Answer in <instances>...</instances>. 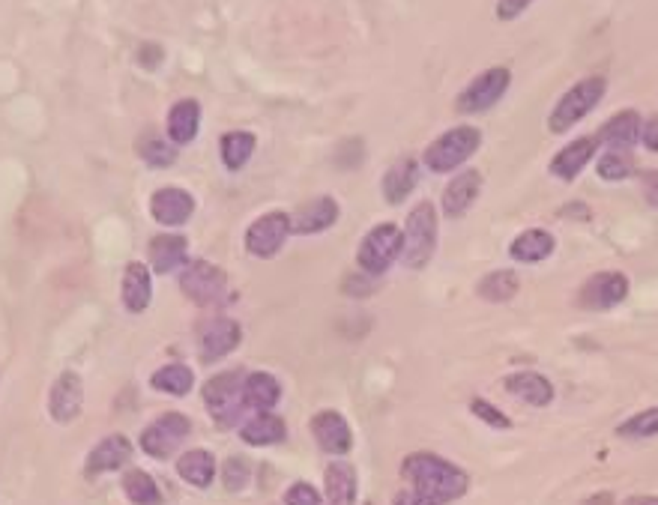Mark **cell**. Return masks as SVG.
Returning <instances> with one entry per match:
<instances>
[{"label": "cell", "mask_w": 658, "mask_h": 505, "mask_svg": "<svg viewBox=\"0 0 658 505\" xmlns=\"http://www.w3.org/2000/svg\"><path fill=\"white\" fill-rule=\"evenodd\" d=\"M150 213L162 228H180L195 213V198L186 189H159L150 198Z\"/></svg>", "instance_id": "obj_14"}, {"label": "cell", "mask_w": 658, "mask_h": 505, "mask_svg": "<svg viewBox=\"0 0 658 505\" xmlns=\"http://www.w3.org/2000/svg\"><path fill=\"white\" fill-rule=\"evenodd\" d=\"M629 296V278L623 272H596L584 281L578 290V302L587 311H608L626 302Z\"/></svg>", "instance_id": "obj_11"}, {"label": "cell", "mask_w": 658, "mask_h": 505, "mask_svg": "<svg viewBox=\"0 0 658 505\" xmlns=\"http://www.w3.org/2000/svg\"><path fill=\"white\" fill-rule=\"evenodd\" d=\"M482 192V174L479 171H461L446 189H443V213L446 219H461Z\"/></svg>", "instance_id": "obj_18"}, {"label": "cell", "mask_w": 658, "mask_h": 505, "mask_svg": "<svg viewBox=\"0 0 658 505\" xmlns=\"http://www.w3.org/2000/svg\"><path fill=\"white\" fill-rule=\"evenodd\" d=\"M530 3H533V0H497V18H500V21H515L518 15L527 12Z\"/></svg>", "instance_id": "obj_41"}, {"label": "cell", "mask_w": 658, "mask_h": 505, "mask_svg": "<svg viewBox=\"0 0 658 505\" xmlns=\"http://www.w3.org/2000/svg\"><path fill=\"white\" fill-rule=\"evenodd\" d=\"M312 434H315L318 446L329 455H347L353 449V431L338 410H321L312 419Z\"/></svg>", "instance_id": "obj_16"}, {"label": "cell", "mask_w": 658, "mask_h": 505, "mask_svg": "<svg viewBox=\"0 0 658 505\" xmlns=\"http://www.w3.org/2000/svg\"><path fill=\"white\" fill-rule=\"evenodd\" d=\"M177 473L192 488H210V482L216 479V458L204 449H192L177 461Z\"/></svg>", "instance_id": "obj_29"}, {"label": "cell", "mask_w": 658, "mask_h": 505, "mask_svg": "<svg viewBox=\"0 0 658 505\" xmlns=\"http://www.w3.org/2000/svg\"><path fill=\"white\" fill-rule=\"evenodd\" d=\"M120 296H123L126 311H132V314L147 311V305H150V299H153V278H150V269H147L144 263L135 260V263L126 266Z\"/></svg>", "instance_id": "obj_22"}, {"label": "cell", "mask_w": 658, "mask_h": 505, "mask_svg": "<svg viewBox=\"0 0 658 505\" xmlns=\"http://www.w3.org/2000/svg\"><path fill=\"white\" fill-rule=\"evenodd\" d=\"M596 150H599V141H596V138H578V141H572L569 147H563V150L554 156L551 174L560 177V180H566V183H572V180L596 159Z\"/></svg>", "instance_id": "obj_20"}, {"label": "cell", "mask_w": 658, "mask_h": 505, "mask_svg": "<svg viewBox=\"0 0 658 505\" xmlns=\"http://www.w3.org/2000/svg\"><path fill=\"white\" fill-rule=\"evenodd\" d=\"M482 144V132L473 126H455L449 132H443L422 156L425 168L434 174H449L455 168H461Z\"/></svg>", "instance_id": "obj_4"}, {"label": "cell", "mask_w": 658, "mask_h": 505, "mask_svg": "<svg viewBox=\"0 0 658 505\" xmlns=\"http://www.w3.org/2000/svg\"><path fill=\"white\" fill-rule=\"evenodd\" d=\"M240 437L249 446H276L288 437V425H285V419H279L273 413H258L255 419H249L240 428Z\"/></svg>", "instance_id": "obj_28"}, {"label": "cell", "mask_w": 658, "mask_h": 505, "mask_svg": "<svg viewBox=\"0 0 658 505\" xmlns=\"http://www.w3.org/2000/svg\"><path fill=\"white\" fill-rule=\"evenodd\" d=\"M138 153H141V159H144L150 168H168V165H174V159H177V144L168 141V138H162V135H156V132H147V135L138 141Z\"/></svg>", "instance_id": "obj_34"}, {"label": "cell", "mask_w": 658, "mask_h": 505, "mask_svg": "<svg viewBox=\"0 0 658 505\" xmlns=\"http://www.w3.org/2000/svg\"><path fill=\"white\" fill-rule=\"evenodd\" d=\"M437 249V210L434 204L422 201L410 210L401 228V263L407 269H422L434 257Z\"/></svg>", "instance_id": "obj_2"}, {"label": "cell", "mask_w": 658, "mask_h": 505, "mask_svg": "<svg viewBox=\"0 0 658 505\" xmlns=\"http://www.w3.org/2000/svg\"><path fill=\"white\" fill-rule=\"evenodd\" d=\"M324 485H327L329 505H353L356 503V470L344 461H335L327 467V476H324Z\"/></svg>", "instance_id": "obj_30"}, {"label": "cell", "mask_w": 658, "mask_h": 505, "mask_svg": "<svg viewBox=\"0 0 658 505\" xmlns=\"http://www.w3.org/2000/svg\"><path fill=\"white\" fill-rule=\"evenodd\" d=\"M470 413L479 416V419H482L485 425H491V428H500V431H509V428H512L509 416H506L503 410H497L494 404H488L485 398H473V401H470Z\"/></svg>", "instance_id": "obj_39"}, {"label": "cell", "mask_w": 658, "mask_h": 505, "mask_svg": "<svg viewBox=\"0 0 658 505\" xmlns=\"http://www.w3.org/2000/svg\"><path fill=\"white\" fill-rule=\"evenodd\" d=\"M401 473L419 497H425V500L437 505L461 500L470 488V476L461 467H455V464H449V461H443L440 455H431V452L407 455L404 464H401Z\"/></svg>", "instance_id": "obj_1"}, {"label": "cell", "mask_w": 658, "mask_h": 505, "mask_svg": "<svg viewBox=\"0 0 658 505\" xmlns=\"http://www.w3.org/2000/svg\"><path fill=\"white\" fill-rule=\"evenodd\" d=\"M638 180H641V192H644V201L650 204V207H656L658 210V171H641L638 174Z\"/></svg>", "instance_id": "obj_42"}, {"label": "cell", "mask_w": 658, "mask_h": 505, "mask_svg": "<svg viewBox=\"0 0 658 505\" xmlns=\"http://www.w3.org/2000/svg\"><path fill=\"white\" fill-rule=\"evenodd\" d=\"M255 147H258V138H255L252 132H246V129L228 132V135L222 138V144H219L225 168H228V171H243V168L249 165Z\"/></svg>", "instance_id": "obj_31"}, {"label": "cell", "mask_w": 658, "mask_h": 505, "mask_svg": "<svg viewBox=\"0 0 658 505\" xmlns=\"http://www.w3.org/2000/svg\"><path fill=\"white\" fill-rule=\"evenodd\" d=\"M518 287H521V278H518L512 269H497V272H488V275L479 281L476 293H479L485 302H509V299L518 293Z\"/></svg>", "instance_id": "obj_32"}, {"label": "cell", "mask_w": 658, "mask_h": 505, "mask_svg": "<svg viewBox=\"0 0 658 505\" xmlns=\"http://www.w3.org/2000/svg\"><path fill=\"white\" fill-rule=\"evenodd\" d=\"M291 237V216L288 213H267L255 219L246 231V252L261 260H270L282 252Z\"/></svg>", "instance_id": "obj_8"}, {"label": "cell", "mask_w": 658, "mask_h": 505, "mask_svg": "<svg viewBox=\"0 0 658 505\" xmlns=\"http://www.w3.org/2000/svg\"><path fill=\"white\" fill-rule=\"evenodd\" d=\"M554 249H557V240H554L551 231H545V228H527V231H521V234L512 240L509 257L518 260V263H542V260H548V257L554 254Z\"/></svg>", "instance_id": "obj_23"}, {"label": "cell", "mask_w": 658, "mask_h": 505, "mask_svg": "<svg viewBox=\"0 0 658 505\" xmlns=\"http://www.w3.org/2000/svg\"><path fill=\"white\" fill-rule=\"evenodd\" d=\"M338 222V204L335 198H315L309 204H303L294 216H291V234H300V237H315V234H324L332 225Z\"/></svg>", "instance_id": "obj_17"}, {"label": "cell", "mask_w": 658, "mask_h": 505, "mask_svg": "<svg viewBox=\"0 0 658 505\" xmlns=\"http://www.w3.org/2000/svg\"><path fill=\"white\" fill-rule=\"evenodd\" d=\"M189 431H192V425H189L186 416H180V413H165V416H159V419L141 434V449H144L150 458L165 461V458H171V455L180 449V443L189 437Z\"/></svg>", "instance_id": "obj_9"}, {"label": "cell", "mask_w": 658, "mask_h": 505, "mask_svg": "<svg viewBox=\"0 0 658 505\" xmlns=\"http://www.w3.org/2000/svg\"><path fill=\"white\" fill-rule=\"evenodd\" d=\"M123 494L129 497L132 505H159V500H162L156 482L144 470H129L123 476Z\"/></svg>", "instance_id": "obj_35"}, {"label": "cell", "mask_w": 658, "mask_h": 505, "mask_svg": "<svg viewBox=\"0 0 658 505\" xmlns=\"http://www.w3.org/2000/svg\"><path fill=\"white\" fill-rule=\"evenodd\" d=\"M204 404L222 428H231L234 422H240L243 410H246L243 377L237 371H225V374L210 377L204 386Z\"/></svg>", "instance_id": "obj_5"}, {"label": "cell", "mask_w": 658, "mask_h": 505, "mask_svg": "<svg viewBox=\"0 0 658 505\" xmlns=\"http://www.w3.org/2000/svg\"><path fill=\"white\" fill-rule=\"evenodd\" d=\"M623 505H658V497H647V494H641V497H629Z\"/></svg>", "instance_id": "obj_46"}, {"label": "cell", "mask_w": 658, "mask_h": 505, "mask_svg": "<svg viewBox=\"0 0 658 505\" xmlns=\"http://www.w3.org/2000/svg\"><path fill=\"white\" fill-rule=\"evenodd\" d=\"M186 254H189V240L180 234H162L150 243V263L162 275L186 266Z\"/></svg>", "instance_id": "obj_27"}, {"label": "cell", "mask_w": 658, "mask_h": 505, "mask_svg": "<svg viewBox=\"0 0 658 505\" xmlns=\"http://www.w3.org/2000/svg\"><path fill=\"white\" fill-rule=\"evenodd\" d=\"M84 407V383L75 371H66L54 380L48 395V413L57 425H72Z\"/></svg>", "instance_id": "obj_12"}, {"label": "cell", "mask_w": 658, "mask_h": 505, "mask_svg": "<svg viewBox=\"0 0 658 505\" xmlns=\"http://www.w3.org/2000/svg\"><path fill=\"white\" fill-rule=\"evenodd\" d=\"M401 257V228L392 222H383L377 228H371L365 234V240L359 243L356 263L362 272H368L371 278H380L383 272H389V266Z\"/></svg>", "instance_id": "obj_6"}, {"label": "cell", "mask_w": 658, "mask_h": 505, "mask_svg": "<svg viewBox=\"0 0 658 505\" xmlns=\"http://www.w3.org/2000/svg\"><path fill=\"white\" fill-rule=\"evenodd\" d=\"M285 503L288 505H324V497L315 491V485H309V482H294V485L285 491Z\"/></svg>", "instance_id": "obj_40"}, {"label": "cell", "mask_w": 658, "mask_h": 505, "mask_svg": "<svg viewBox=\"0 0 658 505\" xmlns=\"http://www.w3.org/2000/svg\"><path fill=\"white\" fill-rule=\"evenodd\" d=\"M620 437L626 440H650V437H658V407H650L632 419H626L620 428H617Z\"/></svg>", "instance_id": "obj_37"}, {"label": "cell", "mask_w": 658, "mask_h": 505, "mask_svg": "<svg viewBox=\"0 0 658 505\" xmlns=\"http://www.w3.org/2000/svg\"><path fill=\"white\" fill-rule=\"evenodd\" d=\"M228 287V275L225 269H219L216 263L207 260H195L183 269L180 275V290L195 302V305H210L216 302Z\"/></svg>", "instance_id": "obj_10"}, {"label": "cell", "mask_w": 658, "mask_h": 505, "mask_svg": "<svg viewBox=\"0 0 658 505\" xmlns=\"http://www.w3.org/2000/svg\"><path fill=\"white\" fill-rule=\"evenodd\" d=\"M512 84V72L506 66H494V69H485L482 75H476L464 90L461 96L455 99V108L458 114H485L488 108H494L506 90Z\"/></svg>", "instance_id": "obj_7"}, {"label": "cell", "mask_w": 658, "mask_h": 505, "mask_svg": "<svg viewBox=\"0 0 658 505\" xmlns=\"http://www.w3.org/2000/svg\"><path fill=\"white\" fill-rule=\"evenodd\" d=\"M129 458H132V443L123 434H111L87 455L84 470L87 476H102V473L120 470L123 464H129Z\"/></svg>", "instance_id": "obj_19"}, {"label": "cell", "mask_w": 658, "mask_h": 505, "mask_svg": "<svg viewBox=\"0 0 658 505\" xmlns=\"http://www.w3.org/2000/svg\"><path fill=\"white\" fill-rule=\"evenodd\" d=\"M392 505H437V503H431V500L419 497L416 491H401V494L392 500Z\"/></svg>", "instance_id": "obj_44"}, {"label": "cell", "mask_w": 658, "mask_h": 505, "mask_svg": "<svg viewBox=\"0 0 658 505\" xmlns=\"http://www.w3.org/2000/svg\"><path fill=\"white\" fill-rule=\"evenodd\" d=\"M243 398L249 410L270 413L282 401V386L270 371H255L243 380Z\"/></svg>", "instance_id": "obj_25"}, {"label": "cell", "mask_w": 658, "mask_h": 505, "mask_svg": "<svg viewBox=\"0 0 658 505\" xmlns=\"http://www.w3.org/2000/svg\"><path fill=\"white\" fill-rule=\"evenodd\" d=\"M153 389H159V392H165V395H174V398H180V395H189L192 392V386H195V374L186 368V365H180V362H171V365H165V368H159L156 374H153Z\"/></svg>", "instance_id": "obj_33"}, {"label": "cell", "mask_w": 658, "mask_h": 505, "mask_svg": "<svg viewBox=\"0 0 658 505\" xmlns=\"http://www.w3.org/2000/svg\"><path fill=\"white\" fill-rule=\"evenodd\" d=\"M249 482H252V467H249V461H246V458H228V461H225V488H228L231 494H240V491L249 488Z\"/></svg>", "instance_id": "obj_38"}, {"label": "cell", "mask_w": 658, "mask_h": 505, "mask_svg": "<svg viewBox=\"0 0 658 505\" xmlns=\"http://www.w3.org/2000/svg\"><path fill=\"white\" fill-rule=\"evenodd\" d=\"M632 171H635V165H632V156H629V153L605 150V153L599 156V162H596V174H599L602 180H608V183H620V180H626Z\"/></svg>", "instance_id": "obj_36"}, {"label": "cell", "mask_w": 658, "mask_h": 505, "mask_svg": "<svg viewBox=\"0 0 658 505\" xmlns=\"http://www.w3.org/2000/svg\"><path fill=\"white\" fill-rule=\"evenodd\" d=\"M243 341V329L237 320H213L201 329L198 335V347H201V362H219L225 359L231 350H237Z\"/></svg>", "instance_id": "obj_13"}, {"label": "cell", "mask_w": 658, "mask_h": 505, "mask_svg": "<svg viewBox=\"0 0 658 505\" xmlns=\"http://www.w3.org/2000/svg\"><path fill=\"white\" fill-rule=\"evenodd\" d=\"M608 81L602 75H587L581 78L575 87H569V93L560 96V102L554 105L551 117H548V129L554 135H566L572 126H578L602 99H605Z\"/></svg>", "instance_id": "obj_3"}, {"label": "cell", "mask_w": 658, "mask_h": 505, "mask_svg": "<svg viewBox=\"0 0 658 505\" xmlns=\"http://www.w3.org/2000/svg\"><path fill=\"white\" fill-rule=\"evenodd\" d=\"M506 392L530 407H548L554 401V386L539 371H515L506 377Z\"/></svg>", "instance_id": "obj_21"}, {"label": "cell", "mask_w": 658, "mask_h": 505, "mask_svg": "<svg viewBox=\"0 0 658 505\" xmlns=\"http://www.w3.org/2000/svg\"><path fill=\"white\" fill-rule=\"evenodd\" d=\"M141 60H144V66H147V69H153V66L162 60V51H159V48H153V45H144V48H141Z\"/></svg>", "instance_id": "obj_45"}, {"label": "cell", "mask_w": 658, "mask_h": 505, "mask_svg": "<svg viewBox=\"0 0 658 505\" xmlns=\"http://www.w3.org/2000/svg\"><path fill=\"white\" fill-rule=\"evenodd\" d=\"M641 141H644L647 150L658 153V117H653V120L644 123V129H641Z\"/></svg>", "instance_id": "obj_43"}, {"label": "cell", "mask_w": 658, "mask_h": 505, "mask_svg": "<svg viewBox=\"0 0 658 505\" xmlns=\"http://www.w3.org/2000/svg\"><path fill=\"white\" fill-rule=\"evenodd\" d=\"M419 183V162L404 156L383 174V198L389 204H404Z\"/></svg>", "instance_id": "obj_24"}, {"label": "cell", "mask_w": 658, "mask_h": 505, "mask_svg": "<svg viewBox=\"0 0 658 505\" xmlns=\"http://www.w3.org/2000/svg\"><path fill=\"white\" fill-rule=\"evenodd\" d=\"M201 126V105L198 99H180L171 111H168V138L180 147V144H192Z\"/></svg>", "instance_id": "obj_26"}, {"label": "cell", "mask_w": 658, "mask_h": 505, "mask_svg": "<svg viewBox=\"0 0 658 505\" xmlns=\"http://www.w3.org/2000/svg\"><path fill=\"white\" fill-rule=\"evenodd\" d=\"M641 129H644V123H641V114L638 111H632V108H626V111H620V114H614L602 129H599V135H596V141H599V147L605 144V150H617V153H629L638 141H641Z\"/></svg>", "instance_id": "obj_15"}]
</instances>
